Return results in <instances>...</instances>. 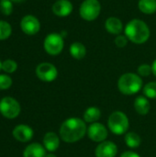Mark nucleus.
Returning <instances> with one entry per match:
<instances>
[{"instance_id": "nucleus-9", "label": "nucleus", "mask_w": 156, "mask_h": 157, "mask_svg": "<svg viewBox=\"0 0 156 157\" xmlns=\"http://www.w3.org/2000/svg\"><path fill=\"white\" fill-rule=\"evenodd\" d=\"M86 134L91 141L95 143H102L108 138V132L102 123L95 122L87 128Z\"/></svg>"}, {"instance_id": "nucleus-25", "label": "nucleus", "mask_w": 156, "mask_h": 157, "mask_svg": "<svg viewBox=\"0 0 156 157\" xmlns=\"http://www.w3.org/2000/svg\"><path fill=\"white\" fill-rule=\"evenodd\" d=\"M0 11L3 15L9 16L13 11V5L10 0H0Z\"/></svg>"}, {"instance_id": "nucleus-26", "label": "nucleus", "mask_w": 156, "mask_h": 157, "mask_svg": "<svg viewBox=\"0 0 156 157\" xmlns=\"http://www.w3.org/2000/svg\"><path fill=\"white\" fill-rule=\"evenodd\" d=\"M137 72H138V75L140 76L146 77V76H149L151 74H153V68H152V65L147 64V63H143L138 67Z\"/></svg>"}, {"instance_id": "nucleus-6", "label": "nucleus", "mask_w": 156, "mask_h": 157, "mask_svg": "<svg viewBox=\"0 0 156 157\" xmlns=\"http://www.w3.org/2000/svg\"><path fill=\"white\" fill-rule=\"evenodd\" d=\"M43 47L45 52L50 55L60 54L64 47V40L61 34L59 33H50L46 36Z\"/></svg>"}, {"instance_id": "nucleus-27", "label": "nucleus", "mask_w": 156, "mask_h": 157, "mask_svg": "<svg viewBox=\"0 0 156 157\" xmlns=\"http://www.w3.org/2000/svg\"><path fill=\"white\" fill-rule=\"evenodd\" d=\"M12 86V79L7 75H0V90H5Z\"/></svg>"}, {"instance_id": "nucleus-21", "label": "nucleus", "mask_w": 156, "mask_h": 157, "mask_svg": "<svg viewBox=\"0 0 156 157\" xmlns=\"http://www.w3.org/2000/svg\"><path fill=\"white\" fill-rule=\"evenodd\" d=\"M124 141H125V144H127V146L130 148H132V149L138 148L142 144V139L136 132L126 133L125 137H124Z\"/></svg>"}, {"instance_id": "nucleus-15", "label": "nucleus", "mask_w": 156, "mask_h": 157, "mask_svg": "<svg viewBox=\"0 0 156 157\" xmlns=\"http://www.w3.org/2000/svg\"><path fill=\"white\" fill-rule=\"evenodd\" d=\"M105 28L108 33L113 35H120L123 30V24L120 18L116 17H110L107 18L105 22Z\"/></svg>"}, {"instance_id": "nucleus-33", "label": "nucleus", "mask_w": 156, "mask_h": 157, "mask_svg": "<svg viewBox=\"0 0 156 157\" xmlns=\"http://www.w3.org/2000/svg\"><path fill=\"white\" fill-rule=\"evenodd\" d=\"M2 69V63H1V61H0V70Z\"/></svg>"}, {"instance_id": "nucleus-2", "label": "nucleus", "mask_w": 156, "mask_h": 157, "mask_svg": "<svg viewBox=\"0 0 156 157\" xmlns=\"http://www.w3.org/2000/svg\"><path fill=\"white\" fill-rule=\"evenodd\" d=\"M124 32L128 40L135 44L145 43L151 35L148 25L139 18H134L129 21L125 27Z\"/></svg>"}, {"instance_id": "nucleus-5", "label": "nucleus", "mask_w": 156, "mask_h": 157, "mask_svg": "<svg viewBox=\"0 0 156 157\" xmlns=\"http://www.w3.org/2000/svg\"><path fill=\"white\" fill-rule=\"evenodd\" d=\"M101 12V5L98 0H84L79 7V15L86 21L97 19Z\"/></svg>"}, {"instance_id": "nucleus-14", "label": "nucleus", "mask_w": 156, "mask_h": 157, "mask_svg": "<svg viewBox=\"0 0 156 157\" xmlns=\"http://www.w3.org/2000/svg\"><path fill=\"white\" fill-rule=\"evenodd\" d=\"M44 148L50 153L55 152L60 146V138L55 132H47L43 137Z\"/></svg>"}, {"instance_id": "nucleus-20", "label": "nucleus", "mask_w": 156, "mask_h": 157, "mask_svg": "<svg viewBox=\"0 0 156 157\" xmlns=\"http://www.w3.org/2000/svg\"><path fill=\"white\" fill-rule=\"evenodd\" d=\"M138 7L143 14L152 15L156 12V0H139Z\"/></svg>"}, {"instance_id": "nucleus-1", "label": "nucleus", "mask_w": 156, "mask_h": 157, "mask_svg": "<svg viewBox=\"0 0 156 157\" xmlns=\"http://www.w3.org/2000/svg\"><path fill=\"white\" fill-rule=\"evenodd\" d=\"M60 137L67 144H74L85 137L87 132L86 121L80 118H69L60 127Z\"/></svg>"}, {"instance_id": "nucleus-32", "label": "nucleus", "mask_w": 156, "mask_h": 157, "mask_svg": "<svg viewBox=\"0 0 156 157\" xmlns=\"http://www.w3.org/2000/svg\"><path fill=\"white\" fill-rule=\"evenodd\" d=\"M11 2H15V3H21V2H23V1H25V0H10Z\"/></svg>"}, {"instance_id": "nucleus-4", "label": "nucleus", "mask_w": 156, "mask_h": 157, "mask_svg": "<svg viewBox=\"0 0 156 157\" xmlns=\"http://www.w3.org/2000/svg\"><path fill=\"white\" fill-rule=\"evenodd\" d=\"M108 127L115 135H122L129 130L130 121L124 112L118 110L109 115L108 120Z\"/></svg>"}, {"instance_id": "nucleus-13", "label": "nucleus", "mask_w": 156, "mask_h": 157, "mask_svg": "<svg viewBox=\"0 0 156 157\" xmlns=\"http://www.w3.org/2000/svg\"><path fill=\"white\" fill-rule=\"evenodd\" d=\"M12 134L16 140H17L21 143H27L32 139L33 130L28 125L20 124L14 128Z\"/></svg>"}, {"instance_id": "nucleus-17", "label": "nucleus", "mask_w": 156, "mask_h": 157, "mask_svg": "<svg viewBox=\"0 0 156 157\" xmlns=\"http://www.w3.org/2000/svg\"><path fill=\"white\" fill-rule=\"evenodd\" d=\"M150 102L145 96H139L134 100V109L139 115L145 116L150 111Z\"/></svg>"}, {"instance_id": "nucleus-28", "label": "nucleus", "mask_w": 156, "mask_h": 157, "mask_svg": "<svg viewBox=\"0 0 156 157\" xmlns=\"http://www.w3.org/2000/svg\"><path fill=\"white\" fill-rule=\"evenodd\" d=\"M115 45L119 48H124L125 46H127L128 44V38L125 35H117L115 38Z\"/></svg>"}, {"instance_id": "nucleus-23", "label": "nucleus", "mask_w": 156, "mask_h": 157, "mask_svg": "<svg viewBox=\"0 0 156 157\" xmlns=\"http://www.w3.org/2000/svg\"><path fill=\"white\" fill-rule=\"evenodd\" d=\"M143 95L147 98L156 99V82H150L144 86Z\"/></svg>"}, {"instance_id": "nucleus-7", "label": "nucleus", "mask_w": 156, "mask_h": 157, "mask_svg": "<svg viewBox=\"0 0 156 157\" xmlns=\"http://www.w3.org/2000/svg\"><path fill=\"white\" fill-rule=\"evenodd\" d=\"M0 113L6 119H15L20 113V105L11 97L3 98L0 100Z\"/></svg>"}, {"instance_id": "nucleus-19", "label": "nucleus", "mask_w": 156, "mask_h": 157, "mask_svg": "<svg viewBox=\"0 0 156 157\" xmlns=\"http://www.w3.org/2000/svg\"><path fill=\"white\" fill-rule=\"evenodd\" d=\"M100 117H101V111L97 107H90L86 109V110L84 113V121L91 124L97 122Z\"/></svg>"}, {"instance_id": "nucleus-24", "label": "nucleus", "mask_w": 156, "mask_h": 157, "mask_svg": "<svg viewBox=\"0 0 156 157\" xmlns=\"http://www.w3.org/2000/svg\"><path fill=\"white\" fill-rule=\"evenodd\" d=\"M17 68V64L15 61L13 60H6L2 63V70L5 71L6 73H8V74H11V73H14Z\"/></svg>"}, {"instance_id": "nucleus-22", "label": "nucleus", "mask_w": 156, "mask_h": 157, "mask_svg": "<svg viewBox=\"0 0 156 157\" xmlns=\"http://www.w3.org/2000/svg\"><path fill=\"white\" fill-rule=\"evenodd\" d=\"M11 32L12 29L10 24L4 20H0V40L8 39L11 35Z\"/></svg>"}, {"instance_id": "nucleus-12", "label": "nucleus", "mask_w": 156, "mask_h": 157, "mask_svg": "<svg viewBox=\"0 0 156 157\" xmlns=\"http://www.w3.org/2000/svg\"><path fill=\"white\" fill-rule=\"evenodd\" d=\"M52 12L55 16L64 17L69 16L74 9L73 4L69 0H57L52 5Z\"/></svg>"}, {"instance_id": "nucleus-10", "label": "nucleus", "mask_w": 156, "mask_h": 157, "mask_svg": "<svg viewBox=\"0 0 156 157\" xmlns=\"http://www.w3.org/2000/svg\"><path fill=\"white\" fill-rule=\"evenodd\" d=\"M20 27L25 34L31 36L37 34L40 31V23L36 17L32 15H27L21 19Z\"/></svg>"}, {"instance_id": "nucleus-3", "label": "nucleus", "mask_w": 156, "mask_h": 157, "mask_svg": "<svg viewBox=\"0 0 156 157\" xmlns=\"http://www.w3.org/2000/svg\"><path fill=\"white\" fill-rule=\"evenodd\" d=\"M143 87V80L141 76L133 73L123 74L118 80V88L123 94L131 96L137 94Z\"/></svg>"}, {"instance_id": "nucleus-11", "label": "nucleus", "mask_w": 156, "mask_h": 157, "mask_svg": "<svg viewBox=\"0 0 156 157\" xmlns=\"http://www.w3.org/2000/svg\"><path fill=\"white\" fill-rule=\"evenodd\" d=\"M118 154L117 145L110 141L99 143L95 150L96 157H115Z\"/></svg>"}, {"instance_id": "nucleus-29", "label": "nucleus", "mask_w": 156, "mask_h": 157, "mask_svg": "<svg viewBox=\"0 0 156 157\" xmlns=\"http://www.w3.org/2000/svg\"><path fill=\"white\" fill-rule=\"evenodd\" d=\"M120 157H141L137 153L133 152V151H126L124 153L121 154Z\"/></svg>"}, {"instance_id": "nucleus-31", "label": "nucleus", "mask_w": 156, "mask_h": 157, "mask_svg": "<svg viewBox=\"0 0 156 157\" xmlns=\"http://www.w3.org/2000/svg\"><path fill=\"white\" fill-rule=\"evenodd\" d=\"M45 157H57L54 154H52V153H50V154H48V155H46V156Z\"/></svg>"}, {"instance_id": "nucleus-18", "label": "nucleus", "mask_w": 156, "mask_h": 157, "mask_svg": "<svg viewBox=\"0 0 156 157\" xmlns=\"http://www.w3.org/2000/svg\"><path fill=\"white\" fill-rule=\"evenodd\" d=\"M70 54L73 58H74L75 60H82L85 58L86 54V46L79 41H75L73 42L70 45Z\"/></svg>"}, {"instance_id": "nucleus-16", "label": "nucleus", "mask_w": 156, "mask_h": 157, "mask_svg": "<svg viewBox=\"0 0 156 157\" xmlns=\"http://www.w3.org/2000/svg\"><path fill=\"white\" fill-rule=\"evenodd\" d=\"M46 149L38 143H33L28 145L23 153V157H45Z\"/></svg>"}, {"instance_id": "nucleus-8", "label": "nucleus", "mask_w": 156, "mask_h": 157, "mask_svg": "<svg viewBox=\"0 0 156 157\" xmlns=\"http://www.w3.org/2000/svg\"><path fill=\"white\" fill-rule=\"evenodd\" d=\"M36 75L44 82H52L58 76L57 68L50 63H41L36 67Z\"/></svg>"}, {"instance_id": "nucleus-30", "label": "nucleus", "mask_w": 156, "mask_h": 157, "mask_svg": "<svg viewBox=\"0 0 156 157\" xmlns=\"http://www.w3.org/2000/svg\"><path fill=\"white\" fill-rule=\"evenodd\" d=\"M152 68H153V74L156 76V60L154 61V63L152 64Z\"/></svg>"}]
</instances>
